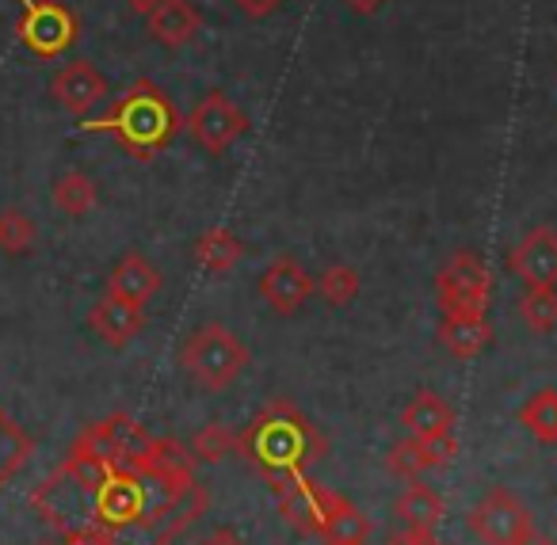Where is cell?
Here are the masks:
<instances>
[{
  "mask_svg": "<svg viewBox=\"0 0 557 545\" xmlns=\"http://www.w3.org/2000/svg\"><path fill=\"white\" fill-rule=\"evenodd\" d=\"M35 511L65 534H108L131 545L126 534H149V545H169L207 507V488H176L141 466L100 458L70 446L62 466L32 496Z\"/></svg>",
  "mask_w": 557,
  "mask_h": 545,
  "instance_id": "1",
  "label": "cell"
},
{
  "mask_svg": "<svg viewBox=\"0 0 557 545\" xmlns=\"http://www.w3.org/2000/svg\"><path fill=\"white\" fill-rule=\"evenodd\" d=\"M237 454L271 484H290L310 473L313 461L325 458V438L287 397H275L252 416L237 435Z\"/></svg>",
  "mask_w": 557,
  "mask_h": 545,
  "instance_id": "2",
  "label": "cell"
},
{
  "mask_svg": "<svg viewBox=\"0 0 557 545\" xmlns=\"http://www.w3.org/2000/svg\"><path fill=\"white\" fill-rule=\"evenodd\" d=\"M81 131L88 134H111L119 141L126 157L149 164L157 153L172 146L184 131V115L176 111V103L169 100L161 85H153L149 77L134 80L103 115L85 119Z\"/></svg>",
  "mask_w": 557,
  "mask_h": 545,
  "instance_id": "3",
  "label": "cell"
},
{
  "mask_svg": "<svg viewBox=\"0 0 557 545\" xmlns=\"http://www.w3.org/2000/svg\"><path fill=\"white\" fill-rule=\"evenodd\" d=\"M180 367L191 377L199 389L222 393L245 374L248 367V347L240 344L237 332H230L225 324L207 321L184 339L180 347Z\"/></svg>",
  "mask_w": 557,
  "mask_h": 545,
  "instance_id": "4",
  "label": "cell"
},
{
  "mask_svg": "<svg viewBox=\"0 0 557 545\" xmlns=\"http://www.w3.org/2000/svg\"><path fill=\"white\" fill-rule=\"evenodd\" d=\"M16 39L32 50L35 58H62L65 50L77 47L81 20L62 0H20Z\"/></svg>",
  "mask_w": 557,
  "mask_h": 545,
  "instance_id": "5",
  "label": "cell"
},
{
  "mask_svg": "<svg viewBox=\"0 0 557 545\" xmlns=\"http://www.w3.org/2000/svg\"><path fill=\"white\" fill-rule=\"evenodd\" d=\"M488 294H493V275H488L481 252H455L435 275V301L440 313H488Z\"/></svg>",
  "mask_w": 557,
  "mask_h": 545,
  "instance_id": "6",
  "label": "cell"
},
{
  "mask_svg": "<svg viewBox=\"0 0 557 545\" xmlns=\"http://www.w3.org/2000/svg\"><path fill=\"white\" fill-rule=\"evenodd\" d=\"M466 530L485 545H523L539 527L508 488H488L466 519Z\"/></svg>",
  "mask_w": 557,
  "mask_h": 545,
  "instance_id": "7",
  "label": "cell"
},
{
  "mask_svg": "<svg viewBox=\"0 0 557 545\" xmlns=\"http://www.w3.org/2000/svg\"><path fill=\"white\" fill-rule=\"evenodd\" d=\"M184 126L202 153L218 157V153H225L233 141H240L248 134V115L230 100V96L214 88V92H207L199 103H195V111L184 119Z\"/></svg>",
  "mask_w": 557,
  "mask_h": 545,
  "instance_id": "8",
  "label": "cell"
},
{
  "mask_svg": "<svg viewBox=\"0 0 557 545\" xmlns=\"http://www.w3.org/2000/svg\"><path fill=\"white\" fill-rule=\"evenodd\" d=\"M278 515L298 530V534H321L329 511L336 504V492L325 488V484L310 481V476H298L290 484H278Z\"/></svg>",
  "mask_w": 557,
  "mask_h": 545,
  "instance_id": "9",
  "label": "cell"
},
{
  "mask_svg": "<svg viewBox=\"0 0 557 545\" xmlns=\"http://www.w3.org/2000/svg\"><path fill=\"white\" fill-rule=\"evenodd\" d=\"M313 275L295 260V256H275L260 275V298L275 309L278 317H290L310 301Z\"/></svg>",
  "mask_w": 557,
  "mask_h": 545,
  "instance_id": "10",
  "label": "cell"
},
{
  "mask_svg": "<svg viewBox=\"0 0 557 545\" xmlns=\"http://www.w3.org/2000/svg\"><path fill=\"white\" fill-rule=\"evenodd\" d=\"M508 271L523 286H557V230L534 225L508 252Z\"/></svg>",
  "mask_w": 557,
  "mask_h": 545,
  "instance_id": "11",
  "label": "cell"
},
{
  "mask_svg": "<svg viewBox=\"0 0 557 545\" xmlns=\"http://www.w3.org/2000/svg\"><path fill=\"white\" fill-rule=\"evenodd\" d=\"M50 96L73 119H88V111L96 103H103V96H108V77L92 62H70L50 77Z\"/></svg>",
  "mask_w": 557,
  "mask_h": 545,
  "instance_id": "12",
  "label": "cell"
},
{
  "mask_svg": "<svg viewBox=\"0 0 557 545\" xmlns=\"http://www.w3.org/2000/svg\"><path fill=\"white\" fill-rule=\"evenodd\" d=\"M455 435L447 438H401V443L389 446L386 454V469L397 476V481H420L424 473H432V469H443L450 458H455Z\"/></svg>",
  "mask_w": 557,
  "mask_h": 545,
  "instance_id": "13",
  "label": "cell"
},
{
  "mask_svg": "<svg viewBox=\"0 0 557 545\" xmlns=\"http://www.w3.org/2000/svg\"><path fill=\"white\" fill-rule=\"evenodd\" d=\"M88 329H92L103 344L119 351V347L134 344V339L141 336L146 313H141V306H134V301H123V298H115V294H103V298L88 309Z\"/></svg>",
  "mask_w": 557,
  "mask_h": 545,
  "instance_id": "14",
  "label": "cell"
},
{
  "mask_svg": "<svg viewBox=\"0 0 557 545\" xmlns=\"http://www.w3.org/2000/svg\"><path fill=\"white\" fill-rule=\"evenodd\" d=\"M149 39L164 50H180L202 32V12L191 0H161L153 12L146 16Z\"/></svg>",
  "mask_w": 557,
  "mask_h": 545,
  "instance_id": "15",
  "label": "cell"
},
{
  "mask_svg": "<svg viewBox=\"0 0 557 545\" xmlns=\"http://www.w3.org/2000/svg\"><path fill=\"white\" fill-rule=\"evenodd\" d=\"M157 290H161V271L141 252H126L123 260L115 263V271L108 275V294H115V298H123V301H134V306H146Z\"/></svg>",
  "mask_w": 557,
  "mask_h": 545,
  "instance_id": "16",
  "label": "cell"
},
{
  "mask_svg": "<svg viewBox=\"0 0 557 545\" xmlns=\"http://www.w3.org/2000/svg\"><path fill=\"white\" fill-rule=\"evenodd\" d=\"M401 423L409 435L417 438H447L455 435V408L432 389H420L417 397L405 405Z\"/></svg>",
  "mask_w": 557,
  "mask_h": 545,
  "instance_id": "17",
  "label": "cell"
},
{
  "mask_svg": "<svg viewBox=\"0 0 557 545\" xmlns=\"http://www.w3.org/2000/svg\"><path fill=\"white\" fill-rule=\"evenodd\" d=\"M440 339L455 359H478L493 339L485 313H443Z\"/></svg>",
  "mask_w": 557,
  "mask_h": 545,
  "instance_id": "18",
  "label": "cell"
},
{
  "mask_svg": "<svg viewBox=\"0 0 557 545\" xmlns=\"http://www.w3.org/2000/svg\"><path fill=\"white\" fill-rule=\"evenodd\" d=\"M443 511H447V507H443L440 492L420 481H405V488L397 492V499H394V519L401 522L405 530H435Z\"/></svg>",
  "mask_w": 557,
  "mask_h": 545,
  "instance_id": "19",
  "label": "cell"
},
{
  "mask_svg": "<svg viewBox=\"0 0 557 545\" xmlns=\"http://www.w3.org/2000/svg\"><path fill=\"white\" fill-rule=\"evenodd\" d=\"M240 256H245V245H240L237 233L225 230V225L207 230L191 245V260L199 263L202 271H210V275H230V271L240 263Z\"/></svg>",
  "mask_w": 557,
  "mask_h": 545,
  "instance_id": "20",
  "label": "cell"
},
{
  "mask_svg": "<svg viewBox=\"0 0 557 545\" xmlns=\"http://www.w3.org/2000/svg\"><path fill=\"white\" fill-rule=\"evenodd\" d=\"M318 537H321V545H367V537H371V519H367L351 499L336 496L333 511H329Z\"/></svg>",
  "mask_w": 557,
  "mask_h": 545,
  "instance_id": "21",
  "label": "cell"
},
{
  "mask_svg": "<svg viewBox=\"0 0 557 545\" xmlns=\"http://www.w3.org/2000/svg\"><path fill=\"white\" fill-rule=\"evenodd\" d=\"M32 450H35V438L0 408V492H4V484L27 466Z\"/></svg>",
  "mask_w": 557,
  "mask_h": 545,
  "instance_id": "22",
  "label": "cell"
},
{
  "mask_svg": "<svg viewBox=\"0 0 557 545\" xmlns=\"http://www.w3.org/2000/svg\"><path fill=\"white\" fill-rule=\"evenodd\" d=\"M50 199H54V207L62 210L65 218H85L88 210L96 207V184H92V176L88 172H77V169H70V172H62V176L54 179V187H50Z\"/></svg>",
  "mask_w": 557,
  "mask_h": 545,
  "instance_id": "23",
  "label": "cell"
},
{
  "mask_svg": "<svg viewBox=\"0 0 557 545\" xmlns=\"http://www.w3.org/2000/svg\"><path fill=\"white\" fill-rule=\"evenodd\" d=\"M519 423L531 431V438H539L542 446H557V389H539L531 393L523 408H519Z\"/></svg>",
  "mask_w": 557,
  "mask_h": 545,
  "instance_id": "24",
  "label": "cell"
},
{
  "mask_svg": "<svg viewBox=\"0 0 557 545\" xmlns=\"http://www.w3.org/2000/svg\"><path fill=\"white\" fill-rule=\"evenodd\" d=\"M519 317L527 329L554 332L557 329V286H523L519 294Z\"/></svg>",
  "mask_w": 557,
  "mask_h": 545,
  "instance_id": "25",
  "label": "cell"
},
{
  "mask_svg": "<svg viewBox=\"0 0 557 545\" xmlns=\"http://www.w3.org/2000/svg\"><path fill=\"white\" fill-rule=\"evenodd\" d=\"M359 286L363 283H359L356 268H348V263H329V268L318 275V283H313V290H318L333 309H344L348 301L359 298Z\"/></svg>",
  "mask_w": 557,
  "mask_h": 545,
  "instance_id": "26",
  "label": "cell"
},
{
  "mask_svg": "<svg viewBox=\"0 0 557 545\" xmlns=\"http://www.w3.org/2000/svg\"><path fill=\"white\" fill-rule=\"evenodd\" d=\"M35 245H39V225L16 207L0 210V252L27 256Z\"/></svg>",
  "mask_w": 557,
  "mask_h": 545,
  "instance_id": "27",
  "label": "cell"
},
{
  "mask_svg": "<svg viewBox=\"0 0 557 545\" xmlns=\"http://www.w3.org/2000/svg\"><path fill=\"white\" fill-rule=\"evenodd\" d=\"M237 450V435H233L230 428H222L218 420H210V423H202L199 428V435H195V443H191V454L199 461H222V458H230V454Z\"/></svg>",
  "mask_w": 557,
  "mask_h": 545,
  "instance_id": "28",
  "label": "cell"
},
{
  "mask_svg": "<svg viewBox=\"0 0 557 545\" xmlns=\"http://www.w3.org/2000/svg\"><path fill=\"white\" fill-rule=\"evenodd\" d=\"M233 4H237V9L245 12L248 20H268L271 12H278L283 4H287V0H233Z\"/></svg>",
  "mask_w": 557,
  "mask_h": 545,
  "instance_id": "29",
  "label": "cell"
},
{
  "mask_svg": "<svg viewBox=\"0 0 557 545\" xmlns=\"http://www.w3.org/2000/svg\"><path fill=\"white\" fill-rule=\"evenodd\" d=\"M386 545H440V542H435V530H405L401 527V534H394Z\"/></svg>",
  "mask_w": 557,
  "mask_h": 545,
  "instance_id": "30",
  "label": "cell"
},
{
  "mask_svg": "<svg viewBox=\"0 0 557 545\" xmlns=\"http://www.w3.org/2000/svg\"><path fill=\"white\" fill-rule=\"evenodd\" d=\"M344 4H348L356 16H374L379 9H386L389 0H344Z\"/></svg>",
  "mask_w": 557,
  "mask_h": 545,
  "instance_id": "31",
  "label": "cell"
},
{
  "mask_svg": "<svg viewBox=\"0 0 557 545\" xmlns=\"http://www.w3.org/2000/svg\"><path fill=\"white\" fill-rule=\"evenodd\" d=\"M65 545H119L108 534H65Z\"/></svg>",
  "mask_w": 557,
  "mask_h": 545,
  "instance_id": "32",
  "label": "cell"
},
{
  "mask_svg": "<svg viewBox=\"0 0 557 545\" xmlns=\"http://www.w3.org/2000/svg\"><path fill=\"white\" fill-rule=\"evenodd\" d=\"M199 545H245V542H240V537L237 534H233V530H210V534L207 537H202V542Z\"/></svg>",
  "mask_w": 557,
  "mask_h": 545,
  "instance_id": "33",
  "label": "cell"
},
{
  "mask_svg": "<svg viewBox=\"0 0 557 545\" xmlns=\"http://www.w3.org/2000/svg\"><path fill=\"white\" fill-rule=\"evenodd\" d=\"M123 4L131 12H138V16H149V12H153L157 4H161V0H123Z\"/></svg>",
  "mask_w": 557,
  "mask_h": 545,
  "instance_id": "34",
  "label": "cell"
},
{
  "mask_svg": "<svg viewBox=\"0 0 557 545\" xmlns=\"http://www.w3.org/2000/svg\"><path fill=\"white\" fill-rule=\"evenodd\" d=\"M523 545H554V537H549V534H542V530H534V534L527 537Z\"/></svg>",
  "mask_w": 557,
  "mask_h": 545,
  "instance_id": "35",
  "label": "cell"
},
{
  "mask_svg": "<svg viewBox=\"0 0 557 545\" xmlns=\"http://www.w3.org/2000/svg\"><path fill=\"white\" fill-rule=\"evenodd\" d=\"M42 545H65V537H62V542H42Z\"/></svg>",
  "mask_w": 557,
  "mask_h": 545,
  "instance_id": "36",
  "label": "cell"
}]
</instances>
